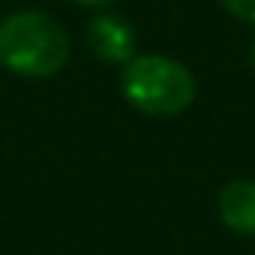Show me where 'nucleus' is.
<instances>
[{
	"label": "nucleus",
	"mask_w": 255,
	"mask_h": 255,
	"mask_svg": "<svg viewBox=\"0 0 255 255\" xmlns=\"http://www.w3.org/2000/svg\"><path fill=\"white\" fill-rule=\"evenodd\" d=\"M66 27L42 9H18L0 21V66L21 78H51L69 63Z\"/></svg>",
	"instance_id": "1"
},
{
	"label": "nucleus",
	"mask_w": 255,
	"mask_h": 255,
	"mask_svg": "<svg viewBox=\"0 0 255 255\" xmlns=\"http://www.w3.org/2000/svg\"><path fill=\"white\" fill-rule=\"evenodd\" d=\"M195 75L168 54H135L123 63L120 93L135 111L150 117H174L195 102Z\"/></svg>",
	"instance_id": "2"
},
{
	"label": "nucleus",
	"mask_w": 255,
	"mask_h": 255,
	"mask_svg": "<svg viewBox=\"0 0 255 255\" xmlns=\"http://www.w3.org/2000/svg\"><path fill=\"white\" fill-rule=\"evenodd\" d=\"M87 48L105 63H129L138 54V33L123 15L102 12L87 24Z\"/></svg>",
	"instance_id": "3"
},
{
	"label": "nucleus",
	"mask_w": 255,
	"mask_h": 255,
	"mask_svg": "<svg viewBox=\"0 0 255 255\" xmlns=\"http://www.w3.org/2000/svg\"><path fill=\"white\" fill-rule=\"evenodd\" d=\"M216 213L234 234L255 237V180H231L219 189Z\"/></svg>",
	"instance_id": "4"
},
{
	"label": "nucleus",
	"mask_w": 255,
	"mask_h": 255,
	"mask_svg": "<svg viewBox=\"0 0 255 255\" xmlns=\"http://www.w3.org/2000/svg\"><path fill=\"white\" fill-rule=\"evenodd\" d=\"M219 6L231 18L246 21V24H255V0H219Z\"/></svg>",
	"instance_id": "5"
},
{
	"label": "nucleus",
	"mask_w": 255,
	"mask_h": 255,
	"mask_svg": "<svg viewBox=\"0 0 255 255\" xmlns=\"http://www.w3.org/2000/svg\"><path fill=\"white\" fill-rule=\"evenodd\" d=\"M75 3H81V6H93V9H99V6H108V3H114V0H75Z\"/></svg>",
	"instance_id": "6"
},
{
	"label": "nucleus",
	"mask_w": 255,
	"mask_h": 255,
	"mask_svg": "<svg viewBox=\"0 0 255 255\" xmlns=\"http://www.w3.org/2000/svg\"><path fill=\"white\" fill-rule=\"evenodd\" d=\"M249 63H252V69H255V39H252V45H249Z\"/></svg>",
	"instance_id": "7"
}]
</instances>
